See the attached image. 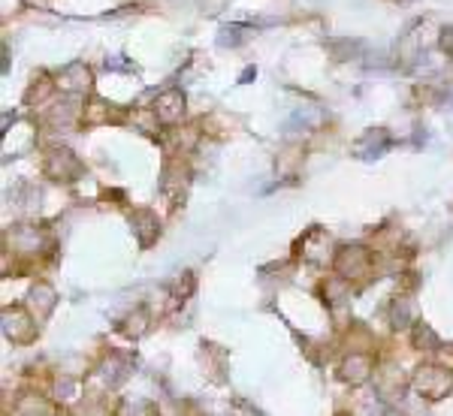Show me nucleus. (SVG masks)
Masks as SVG:
<instances>
[{
  "label": "nucleus",
  "mask_w": 453,
  "mask_h": 416,
  "mask_svg": "<svg viewBox=\"0 0 453 416\" xmlns=\"http://www.w3.org/2000/svg\"><path fill=\"white\" fill-rule=\"evenodd\" d=\"M338 272L348 275V278H356V275L369 272V254L363 248H345L342 256H338Z\"/></svg>",
  "instance_id": "nucleus-4"
},
{
  "label": "nucleus",
  "mask_w": 453,
  "mask_h": 416,
  "mask_svg": "<svg viewBox=\"0 0 453 416\" xmlns=\"http://www.w3.org/2000/svg\"><path fill=\"white\" fill-rule=\"evenodd\" d=\"M450 386H453V374L441 365H423L414 374V389L426 401H441L450 392Z\"/></svg>",
  "instance_id": "nucleus-1"
},
{
  "label": "nucleus",
  "mask_w": 453,
  "mask_h": 416,
  "mask_svg": "<svg viewBox=\"0 0 453 416\" xmlns=\"http://www.w3.org/2000/svg\"><path fill=\"white\" fill-rule=\"evenodd\" d=\"M438 356H441V359H447V347H441V350H438ZM450 362H453V350H450Z\"/></svg>",
  "instance_id": "nucleus-5"
},
{
  "label": "nucleus",
  "mask_w": 453,
  "mask_h": 416,
  "mask_svg": "<svg viewBox=\"0 0 453 416\" xmlns=\"http://www.w3.org/2000/svg\"><path fill=\"white\" fill-rule=\"evenodd\" d=\"M384 416H405V413H399V410H387Z\"/></svg>",
  "instance_id": "nucleus-6"
},
{
  "label": "nucleus",
  "mask_w": 453,
  "mask_h": 416,
  "mask_svg": "<svg viewBox=\"0 0 453 416\" xmlns=\"http://www.w3.org/2000/svg\"><path fill=\"white\" fill-rule=\"evenodd\" d=\"M338 416H348V413H338Z\"/></svg>",
  "instance_id": "nucleus-7"
},
{
  "label": "nucleus",
  "mask_w": 453,
  "mask_h": 416,
  "mask_svg": "<svg viewBox=\"0 0 453 416\" xmlns=\"http://www.w3.org/2000/svg\"><path fill=\"white\" fill-rule=\"evenodd\" d=\"M338 374H342V380H348L351 386H359L372 377V362H369V356L354 353V356H348V359L342 362V371H338Z\"/></svg>",
  "instance_id": "nucleus-2"
},
{
  "label": "nucleus",
  "mask_w": 453,
  "mask_h": 416,
  "mask_svg": "<svg viewBox=\"0 0 453 416\" xmlns=\"http://www.w3.org/2000/svg\"><path fill=\"white\" fill-rule=\"evenodd\" d=\"M154 112H157V118H161V121H166V124L178 121V118L185 115V96L178 94V91H166V94L157 96V106H154Z\"/></svg>",
  "instance_id": "nucleus-3"
}]
</instances>
